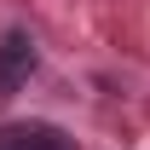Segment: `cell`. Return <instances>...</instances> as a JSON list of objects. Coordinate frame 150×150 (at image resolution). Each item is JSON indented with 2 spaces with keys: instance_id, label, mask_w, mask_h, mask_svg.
Listing matches in <instances>:
<instances>
[{
  "instance_id": "cell-1",
  "label": "cell",
  "mask_w": 150,
  "mask_h": 150,
  "mask_svg": "<svg viewBox=\"0 0 150 150\" xmlns=\"http://www.w3.org/2000/svg\"><path fill=\"white\" fill-rule=\"evenodd\" d=\"M29 69H35L29 40H23V35H6V40H0V93H12V87H18Z\"/></svg>"
}]
</instances>
